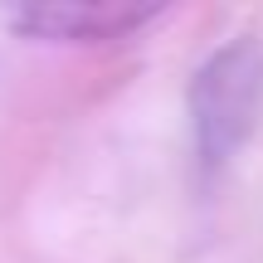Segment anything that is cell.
I'll return each mask as SVG.
<instances>
[{"label": "cell", "mask_w": 263, "mask_h": 263, "mask_svg": "<svg viewBox=\"0 0 263 263\" xmlns=\"http://www.w3.org/2000/svg\"><path fill=\"white\" fill-rule=\"evenodd\" d=\"M263 117V49L254 39H229L190 78V137L210 171L224 166Z\"/></svg>", "instance_id": "obj_1"}, {"label": "cell", "mask_w": 263, "mask_h": 263, "mask_svg": "<svg viewBox=\"0 0 263 263\" xmlns=\"http://www.w3.org/2000/svg\"><path fill=\"white\" fill-rule=\"evenodd\" d=\"M156 5H112V0H49V5H20V10H0V20L25 34H49V39H117L127 29L156 20Z\"/></svg>", "instance_id": "obj_2"}]
</instances>
